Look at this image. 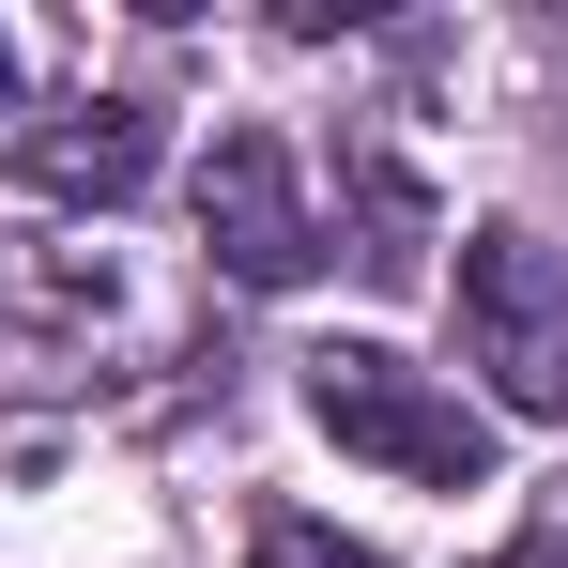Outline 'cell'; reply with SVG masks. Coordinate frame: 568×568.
Here are the masks:
<instances>
[{"mask_svg":"<svg viewBox=\"0 0 568 568\" xmlns=\"http://www.w3.org/2000/svg\"><path fill=\"white\" fill-rule=\"evenodd\" d=\"M307 415H323L354 462L415 476V491H476V476H491V430H476L430 369H399L384 338H323V354H307Z\"/></svg>","mask_w":568,"mask_h":568,"instance_id":"1","label":"cell"},{"mask_svg":"<svg viewBox=\"0 0 568 568\" xmlns=\"http://www.w3.org/2000/svg\"><path fill=\"white\" fill-rule=\"evenodd\" d=\"M462 354L507 384V415H568V262L538 231L462 246Z\"/></svg>","mask_w":568,"mask_h":568,"instance_id":"2","label":"cell"},{"mask_svg":"<svg viewBox=\"0 0 568 568\" xmlns=\"http://www.w3.org/2000/svg\"><path fill=\"white\" fill-rule=\"evenodd\" d=\"M200 246H215L246 292H292L307 262H323V231H307V200H292V154L262 139V123H231V139L200 154Z\"/></svg>","mask_w":568,"mask_h":568,"instance_id":"3","label":"cell"},{"mask_svg":"<svg viewBox=\"0 0 568 568\" xmlns=\"http://www.w3.org/2000/svg\"><path fill=\"white\" fill-rule=\"evenodd\" d=\"M16 170H31V200H139L154 185V108L139 93H78L62 108V123H31V139H16Z\"/></svg>","mask_w":568,"mask_h":568,"instance_id":"4","label":"cell"},{"mask_svg":"<svg viewBox=\"0 0 568 568\" xmlns=\"http://www.w3.org/2000/svg\"><path fill=\"white\" fill-rule=\"evenodd\" d=\"M354 215H369V246H354V262H369V277H415V246H430V200L399 185L384 154H354Z\"/></svg>","mask_w":568,"mask_h":568,"instance_id":"5","label":"cell"},{"mask_svg":"<svg viewBox=\"0 0 568 568\" xmlns=\"http://www.w3.org/2000/svg\"><path fill=\"white\" fill-rule=\"evenodd\" d=\"M246 568H384V554H354L338 523H262V554Z\"/></svg>","mask_w":568,"mask_h":568,"instance_id":"6","label":"cell"},{"mask_svg":"<svg viewBox=\"0 0 568 568\" xmlns=\"http://www.w3.org/2000/svg\"><path fill=\"white\" fill-rule=\"evenodd\" d=\"M491 568H568V538H523V554H491Z\"/></svg>","mask_w":568,"mask_h":568,"instance_id":"7","label":"cell"},{"mask_svg":"<svg viewBox=\"0 0 568 568\" xmlns=\"http://www.w3.org/2000/svg\"><path fill=\"white\" fill-rule=\"evenodd\" d=\"M0 108H16V47H0Z\"/></svg>","mask_w":568,"mask_h":568,"instance_id":"8","label":"cell"}]
</instances>
